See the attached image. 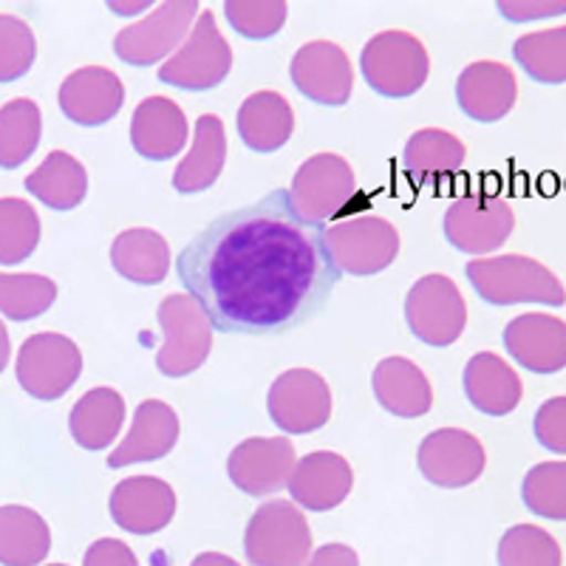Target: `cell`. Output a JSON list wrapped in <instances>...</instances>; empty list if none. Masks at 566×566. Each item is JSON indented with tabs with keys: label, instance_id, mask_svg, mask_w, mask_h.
Returning <instances> with one entry per match:
<instances>
[{
	"label": "cell",
	"instance_id": "21",
	"mask_svg": "<svg viewBox=\"0 0 566 566\" xmlns=\"http://www.w3.org/2000/svg\"><path fill=\"white\" fill-rule=\"evenodd\" d=\"M354 484L352 464L332 451H315L295 464L290 476V495L312 513L340 507Z\"/></svg>",
	"mask_w": 566,
	"mask_h": 566
},
{
	"label": "cell",
	"instance_id": "24",
	"mask_svg": "<svg viewBox=\"0 0 566 566\" xmlns=\"http://www.w3.org/2000/svg\"><path fill=\"white\" fill-rule=\"evenodd\" d=\"M464 394L470 406L488 417H507L522 402V377L499 354L482 352L464 366Z\"/></svg>",
	"mask_w": 566,
	"mask_h": 566
},
{
	"label": "cell",
	"instance_id": "3",
	"mask_svg": "<svg viewBox=\"0 0 566 566\" xmlns=\"http://www.w3.org/2000/svg\"><path fill=\"white\" fill-rule=\"evenodd\" d=\"M360 71L368 88L380 97L406 99L428 83L431 57L413 34L394 29L368 40L360 54Z\"/></svg>",
	"mask_w": 566,
	"mask_h": 566
},
{
	"label": "cell",
	"instance_id": "47",
	"mask_svg": "<svg viewBox=\"0 0 566 566\" xmlns=\"http://www.w3.org/2000/svg\"><path fill=\"white\" fill-rule=\"evenodd\" d=\"M49 566H69V564H49Z\"/></svg>",
	"mask_w": 566,
	"mask_h": 566
},
{
	"label": "cell",
	"instance_id": "30",
	"mask_svg": "<svg viewBox=\"0 0 566 566\" xmlns=\"http://www.w3.org/2000/svg\"><path fill=\"white\" fill-rule=\"evenodd\" d=\"M52 549V530L40 513L20 504L0 507V564L38 566Z\"/></svg>",
	"mask_w": 566,
	"mask_h": 566
},
{
	"label": "cell",
	"instance_id": "10",
	"mask_svg": "<svg viewBox=\"0 0 566 566\" xmlns=\"http://www.w3.org/2000/svg\"><path fill=\"white\" fill-rule=\"evenodd\" d=\"M326 247L337 272L377 275L397 261L399 232L380 216H360L326 227Z\"/></svg>",
	"mask_w": 566,
	"mask_h": 566
},
{
	"label": "cell",
	"instance_id": "39",
	"mask_svg": "<svg viewBox=\"0 0 566 566\" xmlns=\"http://www.w3.org/2000/svg\"><path fill=\"white\" fill-rule=\"evenodd\" d=\"M224 14L247 40H270L290 18V7L283 0H227Z\"/></svg>",
	"mask_w": 566,
	"mask_h": 566
},
{
	"label": "cell",
	"instance_id": "43",
	"mask_svg": "<svg viewBox=\"0 0 566 566\" xmlns=\"http://www.w3.org/2000/svg\"><path fill=\"white\" fill-rule=\"evenodd\" d=\"M499 12L513 23H527V20L538 18H555V14L566 12V0H555V3H524V0H499Z\"/></svg>",
	"mask_w": 566,
	"mask_h": 566
},
{
	"label": "cell",
	"instance_id": "42",
	"mask_svg": "<svg viewBox=\"0 0 566 566\" xmlns=\"http://www.w3.org/2000/svg\"><path fill=\"white\" fill-rule=\"evenodd\" d=\"M83 566H139V560L125 541L99 538L88 547Z\"/></svg>",
	"mask_w": 566,
	"mask_h": 566
},
{
	"label": "cell",
	"instance_id": "38",
	"mask_svg": "<svg viewBox=\"0 0 566 566\" xmlns=\"http://www.w3.org/2000/svg\"><path fill=\"white\" fill-rule=\"evenodd\" d=\"M522 499L530 513L549 522H566V462L535 464L524 476Z\"/></svg>",
	"mask_w": 566,
	"mask_h": 566
},
{
	"label": "cell",
	"instance_id": "9",
	"mask_svg": "<svg viewBox=\"0 0 566 566\" xmlns=\"http://www.w3.org/2000/svg\"><path fill=\"white\" fill-rule=\"evenodd\" d=\"M406 321L417 340L444 348L462 337L468 326V306L451 277L424 275L408 292Z\"/></svg>",
	"mask_w": 566,
	"mask_h": 566
},
{
	"label": "cell",
	"instance_id": "44",
	"mask_svg": "<svg viewBox=\"0 0 566 566\" xmlns=\"http://www.w3.org/2000/svg\"><path fill=\"white\" fill-rule=\"evenodd\" d=\"M306 566H360V558L346 544H326V547H321L312 555Z\"/></svg>",
	"mask_w": 566,
	"mask_h": 566
},
{
	"label": "cell",
	"instance_id": "2",
	"mask_svg": "<svg viewBox=\"0 0 566 566\" xmlns=\"http://www.w3.org/2000/svg\"><path fill=\"white\" fill-rule=\"evenodd\" d=\"M464 275L473 283L476 295L490 306H515V303H541L564 306V283L544 264L527 255H499L470 261Z\"/></svg>",
	"mask_w": 566,
	"mask_h": 566
},
{
	"label": "cell",
	"instance_id": "40",
	"mask_svg": "<svg viewBox=\"0 0 566 566\" xmlns=\"http://www.w3.org/2000/svg\"><path fill=\"white\" fill-rule=\"evenodd\" d=\"M38 57V40L27 20L0 14V83L27 77Z\"/></svg>",
	"mask_w": 566,
	"mask_h": 566
},
{
	"label": "cell",
	"instance_id": "35",
	"mask_svg": "<svg viewBox=\"0 0 566 566\" xmlns=\"http://www.w3.org/2000/svg\"><path fill=\"white\" fill-rule=\"evenodd\" d=\"M57 301V283L45 275H3L0 272V315L9 321H34Z\"/></svg>",
	"mask_w": 566,
	"mask_h": 566
},
{
	"label": "cell",
	"instance_id": "34",
	"mask_svg": "<svg viewBox=\"0 0 566 566\" xmlns=\"http://www.w3.org/2000/svg\"><path fill=\"white\" fill-rule=\"evenodd\" d=\"M515 63L527 71V77L544 85L566 83V27L522 34L513 43Z\"/></svg>",
	"mask_w": 566,
	"mask_h": 566
},
{
	"label": "cell",
	"instance_id": "36",
	"mask_svg": "<svg viewBox=\"0 0 566 566\" xmlns=\"http://www.w3.org/2000/svg\"><path fill=\"white\" fill-rule=\"evenodd\" d=\"M40 244V219L23 199H0V264H23Z\"/></svg>",
	"mask_w": 566,
	"mask_h": 566
},
{
	"label": "cell",
	"instance_id": "12",
	"mask_svg": "<svg viewBox=\"0 0 566 566\" xmlns=\"http://www.w3.org/2000/svg\"><path fill=\"white\" fill-rule=\"evenodd\" d=\"M513 207L499 196H462L444 212V239L459 252L488 255L513 235Z\"/></svg>",
	"mask_w": 566,
	"mask_h": 566
},
{
	"label": "cell",
	"instance_id": "37",
	"mask_svg": "<svg viewBox=\"0 0 566 566\" xmlns=\"http://www.w3.org/2000/svg\"><path fill=\"white\" fill-rule=\"evenodd\" d=\"M560 544L535 524H515L499 541V566H560Z\"/></svg>",
	"mask_w": 566,
	"mask_h": 566
},
{
	"label": "cell",
	"instance_id": "15",
	"mask_svg": "<svg viewBox=\"0 0 566 566\" xmlns=\"http://www.w3.org/2000/svg\"><path fill=\"white\" fill-rule=\"evenodd\" d=\"M290 77L303 97L321 105H346L352 97L354 71L348 63L346 52L337 43L328 40H315L297 49L292 57Z\"/></svg>",
	"mask_w": 566,
	"mask_h": 566
},
{
	"label": "cell",
	"instance_id": "20",
	"mask_svg": "<svg viewBox=\"0 0 566 566\" xmlns=\"http://www.w3.org/2000/svg\"><path fill=\"white\" fill-rule=\"evenodd\" d=\"M518 99V83L510 65L482 60L459 74L457 103L464 116L476 123H499L513 111Z\"/></svg>",
	"mask_w": 566,
	"mask_h": 566
},
{
	"label": "cell",
	"instance_id": "46",
	"mask_svg": "<svg viewBox=\"0 0 566 566\" xmlns=\"http://www.w3.org/2000/svg\"><path fill=\"white\" fill-rule=\"evenodd\" d=\"M9 357H12V343H9L7 326H3V321H0V374L7 371Z\"/></svg>",
	"mask_w": 566,
	"mask_h": 566
},
{
	"label": "cell",
	"instance_id": "29",
	"mask_svg": "<svg viewBox=\"0 0 566 566\" xmlns=\"http://www.w3.org/2000/svg\"><path fill=\"white\" fill-rule=\"evenodd\" d=\"M125 424V399L114 388H91L77 406L71 408V437L85 451H105Z\"/></svg>",
	"mask_w": 566,
	"mask_h": 566
},
{
	"label": "cell",
	"instance_id": "1",
	"mask_svg": "<svg viewBox=\"0 0 566 566\" xmlns=\"http://www.w3.org/2000/svg\"><path fill=\"white\" fill-rule=\"evenodd\" d=\"M212 328L272 335L321 310L340 281L326 227L303 221L286 190L207 224L176 261Z\"/></svg>",
	"mask_w": 566,
	"mask_h": 566
},
{
	"label": "cell",
	"instance_id": "41",
	"mask_svg": "<svg viewBox=\"0 0 566 566\" xmlns=\"http://www.w3.org/2000/svg\"><path fill=\"white\" fill-rule=\"evenodd\" d=\"M533 428L535 439H538L547 451L566 453V397L547 399V402L535 411Z\"/></svg>",
	"mask_w": 566,
	"mask_h": 566
},
{
	"label": "cell",
	"instance_id": "17",
	"mask_svg": "<svg viewBox=\"0 0 566 566\" xmlns=\"http://www.w3.org/2000/svg\"><path fill=\"white\" fill-rule=\"evenodd\" d=\"M60 108L71 123L83 128H97L111 123L125 103V85L105 65H85L63 80L60 85Z\"/></svg>",
	"mask_w": 566,
	"mask_h": 566
},
{
	"label": "cell",
	"instance_id": "32",
	"mask_svg": "<svg viewBox=\"0 0 566 566\" xmlns=\"http://www.w3.org/2000/svg\"><path fill=\"white\" fill-rule=\"evenodd\" d=\"M402 161H406V170L411 174V179H442V176H451L462 168L464 145L459 136L448 134V130L424 128L408 139Z\"/></svg>",
	"mask_w": 566,
	"mask_h": 566
},
{
	"label": "cell",
	"instance_id": "18",
	"mask_svg": "<svg viewBox=\"0 0 566 566\" xmlns=\"http://www.w3.org/2000/svg\"><path fill=\"white\" fill-rule=\"evenodd\" d=\"M111 518L134 535L161 533L174 522L176 493L156 476H130L111 493Z\"/></svg>",
	"mask_w": 566,
	"mask_h": 566
},
{
	"label": "cell",
	"instance_id": "4",
	"mask_svg": "<svg viewBox=\"0 0 566 566\" xmlns=\"http://www.w3.org/2000/svg\"><path fill=\"white\" fill-rule=\"evenodd\" d=\"M159 326L165 332L156 368L165 377H187L210 357L212 321L199 301L187 292H176L159 303Z\"/></svg>",
	"mask_w": 566,
	"mask_h": 566
},
{
	"label": "cell",
	"instance_id": "23",
	"mask_svg": "<svg viewBox=\"0 0 566 566\" xmlns=\"http://www.w3.org/2000/svg\"><path fill=\"white\" fill-rule=\"evenodd\" d=\"M187 119L185 111L168 97L142 99L130 119V145L150 161H168L185 148Z\"/></svg>",
	"mask_w": 566,
	"mask_h": 566
},
{
	"label": "cell",
	"instance_id": "8",
	"mask_svg": "<svg viewBox=\"0 0 566 566\" xmlns=\"http://www.w3.org/2000/svg\"><path fill=\"white\" fill-rule=\"evenodd\" d=\"M290 193V205L303 221L323 224L346 210L357 196V179L343 156L317 154L297 168Z\"/></svg>",
	"mask_w": 566,
	"mask_h": 566
},
{
	"label": "cell",
	"instance_id": "27",
	"mask_svg": "<svg viewBox=\"0 0 566 566\" xmlns=\"http://www.w3.org/2000/svg\"><path fill=\"white\" fill-rule=\"evenodd\" d=\"M295 130V111L277 91H255L239 108V136L255 154H275Z\"/></svg>",
	"mask_w": 566,
	"mask_h": 566
},
{
	"label": "cell",
	"instance_id": "45",
	"mask_svg": "<svg viewBox=\"0 0 566 566\" xmlns=\"http://www.w3.org/2000/svg\"><path fill=\"white\" fill-rule=\"evenodd\" d=\"M190 566H241L239 560H232L230 555H221V553H205L193 560Z\"/></svg>",
	"mask_w": 566,
	"mask_h": 566
},
{
	"label": "cell",
	"instance_id": "6",
	"mask_svg": "<svg viewBox=\"0 0 566 566\" xmlns=\"http://www.w3.org/2000/svg\"><path fill=\"white\" fill-rule=\"evenodd\" d=\"M232 69V49L216 27L212 12H201L193 32L187 34L179 52L159 69V80L181 91H210L227 80Z\"/></svg>",
	"mask_w": 566,
	"mask_h": 566
},
{
	"label": "cell",
	"instance_id": "16",
	"mask_svg": "<svg viewBox=\"0 0 566 566\" xmlns=\"http://www.w3.org/2000/svg\"><path fill=\"white\" fill-rule=\"evenodd\" d=\"M295 464V448L290 439L252 437L230 453L227 473L247 495H272L290 484Z\"/></svg>",
	"mask_w": 566,
	"mask_h": 566
},
{
	"label": "cell",
	"instance_id": "11",
	"mask_svg": "<svg viewBox=\"0 0 566 566\" xmlns=\"http://www.w3.org/2000/svg\"><path fill=\"white\" fill-rule=\"evenodd\" d=\"M196 12H199L196 0H168V3H161L148 18L116 34V57L128 65H136V69H148V65L159 63L190 34Z\"/></svg>",
	"mask_w": 566,
	"mask_h": 566
},
{
	"label": "cell",
	"instance_id": "25",
	"mask_svg": "<svg viewBox=\"0 0 566 566\" xmlns=\"http://www.w3.org/2000/svg\"><path fill=\"white\" fill-rule=\"evenodd\" d=\"M374 397L388 413L402 419L424 417L433 406V388L422 368L408 357H386L371 374Z\"/></svg>",
	"mask_w": 566,
	"mask_h": 566
},
{
	"label": "cell",
	"instance_id": "28",
	"mask_svg": "<svg viewBox=\"0 0 566 566\" xmlns=\"http://www.w3.org/2000/svg\"><path fill=\"white\" fill-rule=\"evenodd\" d=\"M111 264L130 283L156 286L170 272V247L156 230L134 227L116 235L111 247Z\"/></svg>",
	"mask_w": 566,
	"mask_h": 566
},
{
	"label": "cell",
	"instance_id": "19",
	"mask_svg": "<svg viewBox=\"0 0 566 566\" xmlns=\"http://www.w3.org/2000/svg\"><path fill=\"white\" fill-rule=\"evenodd\" d=\"M504 348L527 371H560L566 368V323L544 312L513 317L504 328Z\"/></svg>",
	"mask_w": 566,
	"mask_h": 566
},
{
	"label": "cell",
	"instance_id": "33",
	"mask_svg": "<svg viewBox=\"0 0 566 566\" xmlns=\"http://www.w3.org/2000/svg\"><path fill=\"white\" fill-rule=\"evenodd\" d=\"M43 116L34 99H12L0 108V168L14 170L38 150Z\"/></svg>",
	"mask_w": 566,
	"mask_h": 566
},
{
	"label": "cell",
	"instance_id": "22",
	"mask_svg": "<svg viewBox=\"0 0 566 566\" xmlns=\"http://www.w3.org/2000/svg\"><path fill=\"white\" fill-rule=\"evenodd\" d=\"M176 442H179V417L174 408L161 399H145L136 408L128 437L111 453L108 464L119 470L128 464L156 462V459L168 457Z\"/></svg>",
	"mask_w": 566,
	"mask_h": 566
},
{
	"label": "cell",
	"instance_id": "31",
	"mask_svg": "<svg viewBox=\"0 0 566 566\" xmlns=\"http://www.w3.org/2000/svg\"><path fill=\"white\" fill-rule=\"evenodd\" d=\"M27 190L52 210H74L88 196V174L71 154L52 150L43 159V165L29 174Z\"/></svg>",
	"mask_w": 566,
	"mask_h": 566
},
{
	"label": "cell",
	"instance_id": "13",
	"mask_svg": "<svg viewBox=\"0 0 566 566\" xmlns=\"http://www.w3.org/2000/svg\"><path fill=\"white\" fill-rule=\"evenodd\" d=\"M266 411L283 433L321 431L332 417L328 382L312 368H290L272 382Z\"/></svg>",
	"mask_w": 566,
	"mask_h": 566
},
{
	"label": "cell",
	"instance_id": "14",
	"mask_svg": "<svg viewBox=\"0 0 566 566\" xmlns=\"http://www.w3.org/2000/svg\"><path fill=\"white\" fill-rule=\"evenodd\" d=\"M419 473L444 490L468 488L484 473V448L473 433L462 428H442L422 439L417 451Z\"/></svg>",
	"mask_w": 566,
	"mask_h": 566
},
{
	"label": "cell",
	"instance_id": "26",
	"mask_svg": "<svg viewBox=\"0 0 566 566\" xmlns=\"http://www.w3.org/2000/svg\"><path fill=\"white\" fill-rule=\"evenodd\" d=\"M227 161V134L224 123L216 114H205L196 119V136L190 154L181 159L174 174L176 193L196 196L210 190L219 181Z\"/></svg>",
	"mask_w": 566,
	"mask_h": 566
},
{
	"label": "cell",
	"instance_id": "5",
	"mask_svg": "<svg viewBox=\"0 0 566 566\" xmlns=\"http://www.w3.org/2000/svg\"><path fill=\"white\" fill-rule=\"evenodd\" d=\"M244 553L252 566H306L312 555L306 515L290 502L261 504L247 524Z\"/></svg>",
	"mask_w": 566,
	"mask_h": 566
},
{
	"label": "cell",
	"instance_id": "7",
	"mask_svg": "<svg viewBox=\"0 0 566 566\" xmlns=\"http://www.w3.org/2000/svg\"><path fill=\"white\" fill-rule=\"evenodd\" d=\"M83 374V352L71 337L57 332H40L29 337L18 352V382L34 399L52 402Z\"/></svg>",
	"mask_w": 566,
	"mask_h": 566
}]
</instances>
